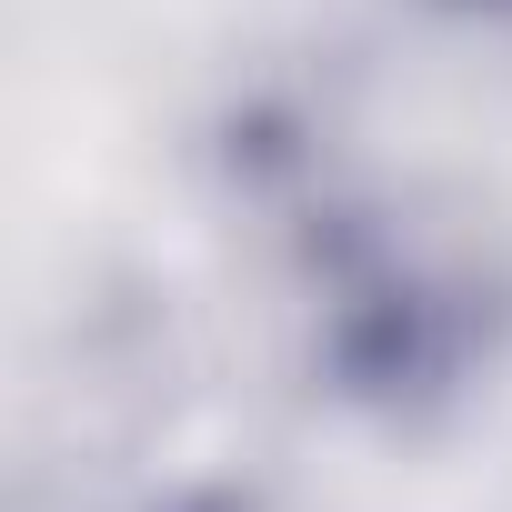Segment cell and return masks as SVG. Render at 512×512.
I'll return each instance as SVG.
<instances>
[{"instance_id": "2", "label": "cell", "mask_w": 512, "mask_h": 512, "mask_svg": "<svg viewBox=\"0 0 512 512\" xmlns=\"http://www.w3.org/2000/svg\"><path fill=\"white\" fill-rule=\"evenodd\" d=\"M161 512H231V502H161Z\"/></svg>"}, {"instance_id": "1", "label": "cell", "mask_w": 512, "mask_h": 512, "mask_svg": "<svg viewBox=\"0 0 512 512\" xmlns=\"http://www.w3.org/2000/svg\"><path fill=\"white\" fill-rule=\"evenodd\" d=\"M472 302L482 292L452 282V272H432L422 251L372 241V251H352V262L332 272V292H322V352H332V372L352 392L422 402V392H452L472 372V352H482V312Z\"/></svg>"}, {"instance_id": "3", "label": "cell", "mask_w": 512, "mask_h": 512, "mask_svg": "<svg viewBox=\"0 0 512 512\" xmlns=\"http://www.w3.org/2000/svg\"><path fill=\"white\" fill-rule=\"evenodd\" d=\"M462 11H512V0H462Z\"/></svg>"}]
</instances>
